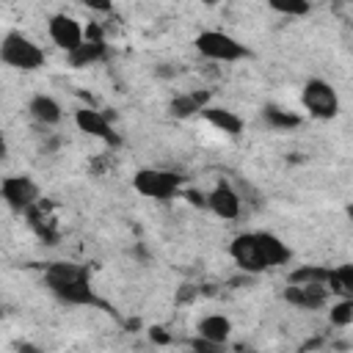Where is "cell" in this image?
Segmentation results:
<instances>
[{
  "mask_svg": "<svg viewBox=\"0 0 353 353\" xmlns=\"http://www.w3.org/2000/svg\"><path fill=\"white\" fill-rule=\"evenodd\" d=\"M44 284L47 290L63 301V303H74V306H91L99 303L91 284H88V273L83 265L74 262H50L44 270Z\"/></svg>",
  "mask_w": 353,
  "mask_h": 353,
  "instance_id": "6da1fadb",
  "label": "cell"
},
{
  "mask_svg": "<svg viewBox=\"0 0 353 353\" xmlns=\"http://www.w3.org/2000/svg\"><path fill=\"white\" fill-rule=\"evenodd\" d=\"M0 58H3L6 66L19 69V72H36V69H41L44 61H47L44 50H41L33 39H28V36H22V33H17V30H8V33L3 36Z\"/></svg>",
  "mask_w": 353,
  "mask_h": 353,
  "instance_id": "7a4b0ae2",
  "label": "cell"
},
{
  "mask_svg": "<svg viewBox=\"0 0 353 353\" xmlns=\"http://www.w3.org/2000/svg\"><path fill=\"white\" fill-rule=\"evenodd\" d=\"M132 188L146 199L168 201V199L182 196V176L165 168H141L132 176Z\"/></svg>",
  "mask_w": 353,
  "mask_h": 353,
  "instance_id": "3957f363",
  "label": "cell"
},
{
  "mask_svg": "<svg viewBox=\"0 0 353 353\" xmlns=\"http://www.w3.org/2000/svg\"><path fill=\"white\" fill-rule=\"evenodd\" d=\"M196 50L204 58L218 61V63H232V61H240L248 55V50L223 30H201L196 36Z\"/></svg>",
  "mask_w": 353,
  "mask_h": 353,
  "instance_id": "277c9868",
  "label": "cell"
},
{
  "mask_svg": "<svg viewBox=\"0 0 353 353\" xmlns=\"http://www.w3.org/2000/svg\"><path fill=\"white\" fill-rule=\"evenodd\" d=\"M229 254L237 262V268L245 270V273H265V270H270V265L265 259V251H262L259 232H243V234H237L232 240V245H229Z\"/></svg>",
  "mask_w": 353,
  "mask_h": 353,
  "instance_id": "5b68a950",
  "label": "cell"
},
{
  "mask_svg": "<svg viewBox=\"0 0 353 353\" xmlns=\"http://www.w3.org/2000/svg\"><path fill=\"white\" fill-rule=\"evenodd\" d=\"M301 102L303 108L314 116V119H334L339 113V97L336 91L331 88V83L320 80V77H312L303 91H301Z\"/></svg>",
  "mask_w": 353,
  "mask_h": 353,
  "instance_id": "8992f818",
  "label": "cell"
},
{
  "mask_svg": "<svg viewBox=\"0 0 353 353\" xmlns=\"http://www.w3.org/2000/svg\"><path fill=\"white\" fill-rule=\"evenodd\" d=\"M47 36L52 39V44L63 52L77 50L85 41V30L80 28V22L69 14H52L47 22Z\"/></svg>",
  "mask_w": 353,
  "mask_h": 353,
  "instance_id": "52a82bcc",
  "label": "cell"
},
{
  "mask_svg": "<svg viewBox=\"0 0 353 353\" xmlns=\"http://www.w3.org/2000/svg\"><path fill=\"white\" fill-rule=\"evenodd\" d=\"M0 193H3L6 204L11 210H17V212L30 210L39 201V188L28 176H6L3 185H0Z\"/></svg>",
  "mask_w": 353,
  "mask_h": 353,
  "instance_id": "ba28073f",
  "label": "cell"
},
{
  "mask_svg": "<svg viewBox=\"0 0 353 353\" xmlns=\"http://www.w3.org/2000/svg\"><path fill=\"white\" fill-rule=\"evenodd\" d=\"M328 295L331 290L325 281H292V287H287L284 292V298L298 309H320Z\"/></svg>",
  "mask_w": 353,
  "mask_h": 353,
  "instance_id": "9c48e42d",
  "label": "cell"
},
{
  "mask_svg": "<svg viewBox=\"0 0 353 353\" xmlns=\"http://www.w3.org/2000/svg\"><path fill=\"white\" fill-rule=\"evenodd\" d=\"M207 207H210L218 218L234 221V218L240 215V210H243V199H240V193H237L232 185L218 182V185L207 193Z\"/></svg>",
  "mask_w": 353,
  "mask_h": 353,
  "instance_id": "30bf717a",
  "label": "cell"
},
{
  "mask_svg": "<svg viewBox=\"0 0 353 353\" xmlns=\"http://www.w3.org/2000/svg\"><path fill=\"white\" fill-rule=\"evenodd\" d=\"M74 124H77V130H80V132H85V135L102 138V141H108V143H119V138H116V132H113V127H110L108 116H105V113H99V110L80 108V110L74 113Z\"/></svg>",
  "mask_w": 353,
  "mask_h": 353,
  "instance_id": "8fae6325",
  "label": "cell"
},
{
  "mask_svg": "<svg viewBox=\"0 0 353 353\" xmlns=\"http://www.w3.org/2000/svg\"><path fill=\"white\" fill-rule=\"evenodd\" d=\"M207 105H210V91H188V94H179L176 99H171L168 110L176 119H188L193 113H201Z\"/></svg>",
  "mask_w": 353,
  "mask_h": 353,
  "instance_id": "7c38bea8",
  "label": "cell"
},
{
  "mask_svg": "<svg viewBox=\"0 0 353 353\" xmlns=\"http://www.w3.org/2000/svg\"><path fill=\"white\" fill-rule=\"evenodd\" d=\"M28 110H30V116H33L39 124H44V127H52V124H58V121L63 119L61 105H58L52 97H47V94H36V97L30 99Z\"/></svg>",
  "mask_w": 353,
  "mask_h": 353,
  "instance_id": "4fadbf2b",
  "label": "cell"
},
{
  "mask_svg": "<svg viewBox=\"0 0 353 353\" xmlns=\"http://www.w3.org/2000/svg\"><path fill=\"white\" fill-rule=\"evenodd\" d=\"M201 116H204L215 130H221V132H226V135H240V132H243V119H240L234 110H229V108H212V105H207V108L201 110Z\"/></svg>",
  "mask_w": 353,
  "mask_h": 353,
  "instance_id": "5bb4252c",
  "label": "cell"
},
{
  "mask_svg": "<svg viewBox=\"0 0 353 353\" xmlns=\"http://www.w3.org/2000/svg\"><path fill=\"white\" fill-rule=\"evenodd\" d=\"M196 331H199V336H204V339H210L215 345H223L229 339V334H232V323L223 314H207V317L199 320Z\"/></svg>",
  "mask_w": 353,
  "mask_h": 353,
  "instance_id": "9a60e30c",
  "label": "cell"
},
{
  "mask_svg": "<svg viewBox=\"0 0 353 353\" xmlns=\"http://www.w3.org/2000/svg\"><path fill=\"white\" fill-rule=\"evenodd\" d=\"M66 55H69V63H72L74 69L88 66V63H94V61H99V58L105 55V41H102V39H85L77 50H72V52H66Z\"/></svg>",
  "mask_w": 353,
  "mask_h": 353,
  "instance_id": "2e32d148",
  "label": "cell"
},
{
  "mask_svg": "<svg viewBox=\"0 0 353 353\" xmlns=\"http://www.w3.org/2000/svg\"><path fill=\"white\" fill-rule=\"evenodd\" d=\"M259 240H262V251H265V259H268L270 268H279V265L290 262V248H287L284 240H279L270 232H259Z\"/></svg>",
  "mask_w": 353,
  "mask_h": 353,
  "instance_id": "e0dca14e",
  "label": "cell"
},
{
  "mask_svg": "<svg viewBox=\"0 0 353 353\" xmlns=\"http://www.w3.org/2000/svg\"><path fill=\"white\" fill-rule=\"evenodd\" d=\"M328 290L339 298H353V265H339L328 270Z\"/></svg>",
  "mask_w": 353,
  "mask_h": 353,
  "instance_id": "ac0fdd59",
  "label": "cell"
},
{
  "mask_svg": "<svg viewBox=\"0 0 353 353\" xmlns=\"http://www.w3.org/2000/svg\"><path fill=\"white\" fill-rule=\"evenodd\" d=\"M265 119L276 130H290V127H298L301 124V116H295L290 110H281V108H265Z\"/></svg>",
  "mask_w": 353,
  "mask_h": 353,
  "instance_id": "d6986e66",
  "label": "cell"
},
{
  "mask_svg": "<svg viewBox=\"0 0 353 353\" xmlns=\"http://www.w3.org/2000/svg\"><path fill=\"white\" fill-rule=\"evenodd\" d=\"M268 6L279 14H284V17H303L312 8L309 0H268Z\"/></svg>",
  "mask_w": 353,
  "mask_h": 353,
  "instance_id": "ffe728a7",
  "label": "cell"
},
{
  "mask_svg": "<svg viewBox=\"0 0 353 353\" xmlns=\"http://www.w3.org/2000/svg\"><path fill=\"white\" fill-rule=\"evenodd\" d=\"M331 323L334 325L353 323V298H339V303L331 306Z\"/></svg>",
  "mask_w": 353,
  "mask_h": 353,
  "instance_id": "44dd1931",
  "label": "cell"
},
{
  "mask_svg": "<svg viewBox=\"0 0 353 353\" xmlns=\"http://www.w3.org/2000/svg\"><path fill=\"white\" fill-rule=\"evenodd\" d=\"M290 281H325L328 284V268H298Z\"/></svg>",
  "mask_w": 353,
  "mask_h": 353,
  "instance_id": "7402d4cb",
  "label": "cell"
},
{
  "mask_svg": "<svg viewBox=\"0 0 353 353\" xmlns=\"http://www.w3.org/2000/svg\"><path fill=\"white\" fill-rule=\"evenodd\" d=\"M182 196H185L193 207H207V196H204V193H199V190H182Z\"/></svg>",
  "mask_w": 353,
  "mask_h": 353,
  "instance_id": "603a6c76",
  "label": "cell"
},
{
  "mask_svg": "<svg viewBox=\"0 0 353 353\" xmlns=\"http://www.w3.org/2000/svg\"><path fill=\"white\" fill-rule=\"evenodd\" d=\"M88 6L97 11H110V0H88Z\"/></svg>",
  "mask_w": 353,
  "mask_h": 353,
  "instance_id": "cb8c5ba5",
  "label": "cell"
},
{
  "mask_svg": "<svg viewBox=\"0 0 353 353\" xmlns=\"http://www.w3.org/2000/svg\"><path fill=\"white\" fill-rule=\"evenodd\" d=\"M201 3H204V6H215L218 0H201Z\"/></svg>",
  "mask_w": 353,
  "mask_h": 353,
  "instance_id": "d4e9b609",
  "label": "cell"
}]
</instances>
